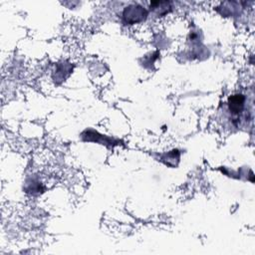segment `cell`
<instances>
[{
    "label": "cell",
    "mask_w": 255,
    "mask_h": 255,
    "mask_svg": "<svg viewBox=\"0 0 255 255\" xmlns=\"http://www.w3.org/2000/svg\"><path fill=\"white\" fill-rule=\"evenodd\" d=\"M147 11L139 5H132L125 9L124 18L129 23H136L140 22L146 18Z\"/></svg>",
    "instance_id": "cell-1"
},
{
    "label": "cell",
    "mask_w": 255,
    "mask_h": 255,
    "mask_svg": "<svg viewBox=\"0 0 255 255\" xmlns=\"http://www.w3.org/2000/svg\"><path fill=\"white\" fill-rule=\"evenodd\" d=\"M244 102H245V98L241 94L231 96L228 100V107L230 112L233 114L241 113L244 107Z\"/></svg>",
    "instance_id": "cell-2"
}]
</instances>
